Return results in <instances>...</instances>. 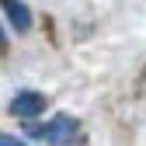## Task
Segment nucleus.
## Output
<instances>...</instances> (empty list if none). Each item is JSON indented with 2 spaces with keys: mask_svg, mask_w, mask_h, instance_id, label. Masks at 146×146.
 <instances>
[{
  "mask_svg": "<svg viewBox=\"0 0 146 146\" xmlns=\"http://www.w3.org/2000/svg\"><path fill=\"white\" fill-rule=\"evenodd\" d=\"M0 146H25V139H14V136H4V139H0Z\"/></svg>",
  "mask_w": 146,
  "mask_h": 146,
  "instance_id": "obj_4",
  "label": "nucleus"
},
{
  "mask_svg": "<svg viewBox=\"0 0 146 146\" xmlns=\"http://www.w3.org/2000/svg\"><path fill=\"white\" fill-rule=\"evenodd\" d=\"M77 129H80L77 118L56 115V118L45 122V125H31V136H35V139H45V143H52V146H66V143H73Z\"/></svg>",
  "mask_w": 146,
  "mask_h": 146,
  "instance_id": "obj_1",
  "label": "nucleus"
},
{
  "mask_svg": "<svg viewBox=\"0 0 146 146\" xmlns=\"http://www.w3.org/2000/svg\"><path fill=\"white\" fill-rule=\"evenodd\" d=\"M11 111L17 118H35L45 111V94H38V90H17V98L11 101Z\"/></svg>",
  "mask_w": 146,
  "mask_h": 146,
  "instance_id": "obj_2",
  "label": "nucleus"
},
{
  "mask_svg": "<svg viewBox=\"0 0 146 146\" xmlns=\"http://www.w3.org/2000/svg\"><path fill=\"white\" fill-rule=\"evenodd\" d=\"M4 11H7L11 25H14L17 31H28V28H31V14H28V7L21 4V0H4Z\"/></svg>",
  "mask_w": 146,
  "mask_h": 146,
  "instance_id": "obj_3",
  "label": "nucleus"
}]
</instances>
